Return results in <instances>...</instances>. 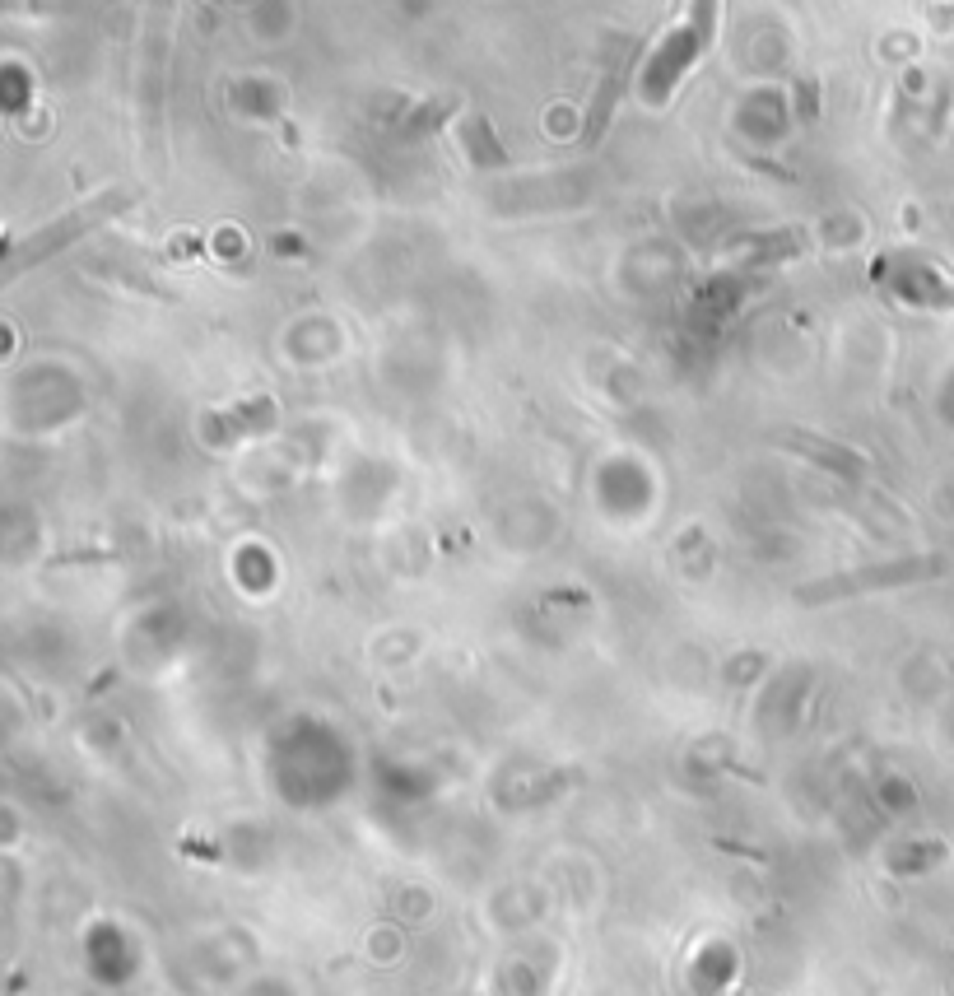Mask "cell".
Returning a JSON list of instances; mask_svg holds the SVG:
<instances>
[{"mask_svg":"<svg viewBox=\"0 0 954 996\" xmlns=\"http://www.w3.org/2000/svg\"><path fill=\"white\" fill-rule=\"evenodd\" d=\"M927 564H903V568H866L861 578H838V582H824V587H806V601H829V596H843V592H852V587H880V582H903V578H917Z\"/></svg>","mask_w":954,"mask_h":996,"instance_id":"3957f363","label":"cell"},{"mask_svg":"<svg viewBox=\"0 0 954 996\" xmlns=\"http://www.w3.org/2000/svg\"><path fill=\"white\" fill-rule=\"evenodd\" d=\"M131 205V196L126 191H108V196H98V201L80 205V210H70V215L52 219L47 229H38L33 238H24V243H14L10 256H5V275H19L24 266H33V261H47L52 252H61L66 243H75V238H84L89 229H98L108 215H117V210H126Z\"/></svg>","mask_w":954,"mask_h":996,"instance_id":"6da1fadb","label":"cell"},{"mask_svg":"<svg viewBox=\"0 0 954 996\" xmlns=\"http://www.w3.org/2000/svg\"><path fill=\"white\" fill-rule=\"evenodd\" d=\"M899 294L908 298V303H922V308H954V284H899Z\"/></svg>","mask_w":954,"mask_h":996,"instance_id":"277c9868","label":"cell"},{"mask_svg":"<svg viewBox=\"0 0 954 996\" xmlns=\"http://www.w3.org/2000/svg\"><path fill=\"white\" fill-rule=\"evenodd\" d=\"M713 19H717V0H694V19H689L685 28H675L671 38H666V47L652 56V66H647V75H643V94L652 98V103H661V98L671 94L675 84H680V75L708 52V42H713Z\"/></svg>","mask_w":954,"mask_h":996,"instance_id":"7a4b0ae2","label":"cell"}]
</instances>
